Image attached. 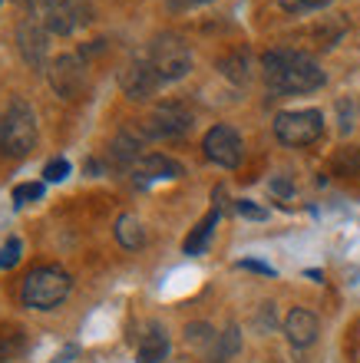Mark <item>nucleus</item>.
<instances>
[{"instance_id": "393cba45", "label": "nucleus", "mask_w": 360, "mask_h": 363, "mask_svg": "<svg viewBox=\"0 0 360 363\" xmlns=\"http://www.w3.org/2000/svg\"><path fill=\"white\" fill-rule=\"evenodd\" d=\"M241 268L258 271V274H268V277H275V268H271V264H261V261H241Z\"/></svg>"}, {"instance_id": "20e7f679", "label": "nucleus", "mask_w": 360, "mask_h": 363, "mask_svg": "<svg viewBox=\"0 0 360 363\" xmlns=\"http://www.w3.org/2000/svg\"><path fill=\"white\" fill-rule=\"evenodd\" d=\"M324 133V116L321 109H288L275 116V135L278 143L304 149V145L317 143Z\"/></svg>"}, {"instance_id": "f257e3e1", "label": "nucleus", "mask_w": 360, "mask_h": 363, "mask_svg": "<svg viewBox=\"0 0 360 363\" xmlns=\"http://www.w3.org/2000/svg\"><path fill=\"white\" fill-rule=\"evenodd\" d=\"M261 77L268 89L281 96H301L324 86V69L314 63V57L301 50H268L261 57Z\"/></svg>"}, {"instance_id": "a211bd4d", "label": "nucleus", "mask_w": 360, "mask_h": 363, "mask_svg": "<svg viewBox=\"0 0 360 363\" xmlns=\"http://www.w3.org/2000/svg\"><path fill=\"white\" fill-rule=\"evenodd\" d=\"M218 67H222V73H225V77L235 79V83H245V79H248V53H235V57L222 60Z\"/></svg>"}, {"instance_id": "0eeeda50", "label": "nucleus", "mask_w": 360, "mask_h": 363, "mask_svg": "<svg viewBox=\"0 0 360 363\" xmlns=\"http://www.w3.org/2000/svg\"><path fill=\"white\" fill-rule=\"evenodd\" d=\"M146 129L156 139H179V135H185L192 129V113L182 103H162L146 119Z\"/></svg>"}, {"instance_id": "2eb2a0df", "label": "nucleus", "mask_w": 360, "mask_h": 363, "mask_svg": "<svg viewBox=\"0 0 360 363\" xmlns=\"http://www.w3.org/2000/svg\"><path fill=\"white\" fill-rule=\"evenodd\" d=\"M215 225H218V208H212L209 215H205V218L192 228L189 238H185V245H182V248H185V255H202V251L209 248L212 235H215Z\"/></svg>"}, {"instance_id": "4be33fe9", "label": "nucleus", "mask_w": 360, "mask_h": 363, "mask_svg": "<svg viewBox=\"0 0 360 363\" xmlns=\"http://www.w3.org/2000/svg\"><path fill=\"white\" fill-rule=\"evenodd\" d=\"M20 251H23L20 238H7V245H4V251H0V271H10V268H13V264L20 261Z\"/></svg>"}, {"instance_id": "f03ea898", "label": "nucleus", "mask_w": 360, "mask_h": 363, "mask_svg": "<svg viewBox=\"0 0 360 363\" xmlns=\"http://www.w3.org/2000/svg\"><path fill=\"white\" fill-rule=\"evenodd\" d=\"M70 287V274L57 264H43V268H33L27 277H23V287H20V297L23 304L33 307V311H53L67 301Z\"/></svg>"}, {"instance_id": "39448f33", "label": "nucleus", "mask_w": 360, "mask_h": 363, "mask_svg": "<svg viewBox=\"0 0 360 363\" xmlns=\"http://www.w3.org/2000/svg\"><path fill=\"white\" fill-rule=\"evenodd\" d=\"M149 63L159 73L162 83H172V79H182L192 69V50L175 33H162L149 50Z\"/></svg>"}, {"instance_id": "bb28decb", "label": "nucleus", "mask_w": 360, "mask_h": 363, "mask_svg": "<svg viewBox=\"0 0 360 363\" xmlns=\"http://www.w3.org/2000/svg\"><path fill=\"white\" fill-rule=\"evenodd\" d=\"M43 4H53V0H43Z\"/></svg>"}, {"instance_id": "aec40b11", "label": "nucleus", "mask_w": 360, "mask_h": 363, "mask_svg": "<svg viewBox=\"0 0 360 363\" xmlns=\"http://www.w3.org/2000/svg\"><path fill=\"white\" fill-rule=\"evenodd\" d=\"M136 152H139V143H136L129 133H123V135H119V139L113 143V155L119 159V162H133Z\"/></svg>"}, {"instance_id": "6e6552de", "label": "nucleus", "mask_w": 360, "mask_h": 363, "mask_svg": "<svg viewBox=\"0 0 360 363\" xmlns=\"http://www.w3.org/2000/svg\"><path fill=\"white\" fill-rule=\"evenodd\" d=\"M50 86L57 89V96H63V99H80L86 89L83 63L76 57L53 60V63H50Z\"/></svg>"}, {"instance_id": "1a4fd4ad", "label": "nucleus", "mask_w": 360, "mask_h": 363, "mask_svg": "<svg viewBox=\"0 0 360 363\" xmlns=\"http://www.w3.org/2000/svg\"><path fill=\"white\" fill-rule=\"evenodd\" d=\"M119 83H123L126 96L129 99H149L156 89H159V73L152 69L149 60H136V63H129V67L119 73Z\"/></svg>"}, {"instance_id": "9d476101", "label": "nucleus", "mask_w": 360, "mask_h": 363, "mask_svg": "<svg viewBox=\"0 0 360 363\" xmlns=\"http://www.w3.org/2000/svg\"><path fill=\"white\" fill-rule=\"evenodd\" d=\"M182 175V165L169 155H146L139 162L133 165V179L136 185H152V182H165V179H179Z\"/></svg>"}, {"instance_id": "ddd939ff", "label": "nucleus", "mask_w": 360, "mask_h": 363, "mask_svg": "<svg viewBox=\"0 0 360 363\" xmlns=\"http://www.w3.org/2000/svg\"><path fill=\"white\" fill-rule=\"evenodd\" d=\"M317 317L311 311H304V307H294L291 314L285 317V334L291 340V347H311L317 340Z\"/></svg>"}, {"instance_id": "4468645a", "label": "nucleus", "mask_w": 360, "mask_h": 363, "mask_svg": "<svg viewBox=\"0 0 360 363\" xmlns=\"http://www.w3.org/2000/svg\"><path fill=\"white\" fill-rule=\"evenodd\" d=\"M169 357V337L162 327H149V334L143 337L139 344V354H136V363H162Z\"/></svg>"}, {"instance_id": "6ab92c4d", "label": "nucleus", "mask_w": 360, "mask_h": 363, "mask_svg": "<svg viewBox=\"0 0 360 363\" xmlns=\"http://www.w3.org/2000/svg\"><path fill=\"white\" fill-rule=\"evenodd\" d=\"M40 199H43V182H23V185L13 189V205L17 208H23L30 201H40Z\"/></svg>"}, {"instance_id": "9b49d317", "label": "nucleus", "mask_w": 360, "mask_h": 363, "mask_svg": "<svg viewBox=\"0 0 360 363\" xmlns=\"http://www.w3.org/2000/svg\"><path fill=\"white\" fill-rule=\"evenodd\" d=\"M83 13H80V4L76 0H53V4H43V23H47L50 33H73L80 23H83Z\"/></svg>"}, {"instance_id": "a878e982", "label": "nucleus", "mask_w": 360, "mask_h": 363, "mask_svg": "<svg viewBox=\"0 0 360 363\" xmlns=\"http://www.w3.org/2000/svg\"><path fill=\"white\" fill-rule=\"evenodd\" d=\"M192 4H209V0H192Z\"/></svg>"}, {"instance_id": "cd10ccee", "label": "nucleus", "mask_w": 360, "mask_h": 363, "mask_svg": "<svg viewBox=\"0 0 360 363\" xmlns=\"http://www.w3.org/2000/svg\"><path fill=\"white\" fill-rule=\"evenodd\" d=\"M0 129H4V119H0Z\"/></svg>"}, {"instance_id": "f8f14e48", "label": "nucleus", "mask_w": 360, "mask_h": 363, "mask_svg": "<svg viewBox=\"0 0 360 363\" xmlns=\"http://www.w3.org/2000/svg\"><path fill=\"white\" fill-rule=\"evenodd\" d=\"M17 43H20V53L27 60L33 69L43 67V60H47V37H43V30H40L37 20H23L17 27Z\"/></svg>"}, {"instance_id": "7ed1b4c3", "label": "nucleus", "mask_w": 360, "mask_h": 363, "mask_svg": "<svg viewBox=\"0 0 360 363\" xmlns=\"http://www.w3.org/2000/svg\"><path fill=\"white\" fill-rule=\"evenodd\" d=\"M37 143V116L23 99H10L7 116H4V129H0V149L13 159L27 155Z\"/></svg>"}, {"instance_id": "b1692460", "label": "nucleus", "mask_w": 360, "mask_h": 363, "mask_svg": "<svg viewBox=\"0 0 360 363\" xmlns=\"http://www.w3.org/2000/svg\"><path fill=\"white\" fill-rule=\"evenodd\" d=\"M235 208H238V215H245V218H255V221L268 218V211H265V208H258L255 201H248V199H241V201L235 205Z\"/></svg>"}, {"instance_id": "f3484780", "label": "nucleus", "mask_w": 360, "mask_h": 363, "mask_svg": "<svg viewBox=\"0 0 360 363\" xmlns=\"http://www.w3.org/2000/svg\"><path fill=\"white\" fill-rule=\"evenodd\" d=\"M23 354V337L17 334V330H0V363L7 360H17V357Z\"/></svg>"}, {"instance_id": "423d86ee", "label": "nucleus", "mask_w": 360, "mask_h": 363, "mask_svg": "<svg viewBox=\"0 0 360 363\" xmlns=\"http://www.w3.org/2000/svg\"><path fill=\"white\" fill-rule=\"evenodd\" d=\"M202 149H205V159L222 169H235L245 155V145H241V135L231 129V125H212L205 139H202Z\"/></svg>"}, {"instance_id": "dca6fc26", "label": "nucleus", "mask_w": 360, "mask_h": 363, "mask_svg": "<svg viewBox=\"0 0 360 363\" xmlns=\"http://www.w3.org/2000/svg\"><path fill=\"white\" fill-rule=\"evenodd\" d=\"M116 241H119L123 248H129V251L143 248V245H146L143 221L136 218V215H119V218H116Z\"/></svg>"}, {"instance_id": "5701e85b", "label": "nucleus", "mask_w": 360, "mask_h": 363, "mask_svg": "<svg viewBox=\"0 0 360 363\" xmlns=\"http://www.w3.org/2000/svg\"><path fill=\"white\" fill-rule=\"evenodd\" d=\"M70 175V162L60 155V159H50L47 162V169H43V179L47 182H63Z\"/></svg>"}, {"instance_id": "412c9836", "label": "nucleus", "mask_w": 360, "mask_h": 363, "mask_svg": "<svg viewBox=\"0 0 360 363\" xmlns=\"http://www.w3.org/2000/svg\"><path fill=\"white\" fill-rule=\"evenodd\" d=\"M331 0H278V7L288 10V13H311V10L327 7Z\"/></svg>"}]
</instances>
